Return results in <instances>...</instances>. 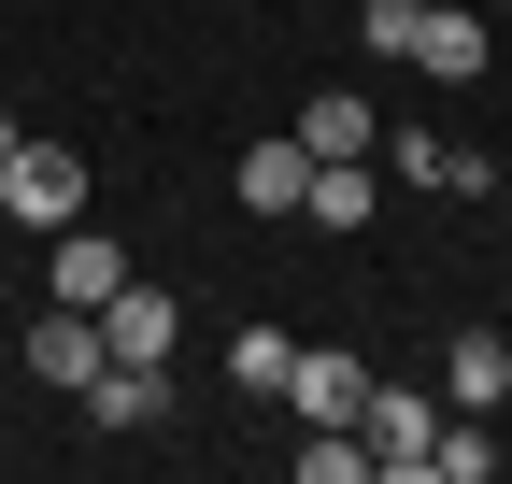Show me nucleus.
I'll return each mask as SVG.
<instances>
[{
    "instance_id": "obj_10",
    "label": "nucleus",
    "mask_w": 512,
    "mask_h": 484,
    "mask_svg": "<svg viewBox=\"0 0 512 484\" xmlns=\"http://www.w3.org/2000/svg\"><path fill=\"white\" fill-rule=\"evenodd\" d=\"M228 186H242V214H299V186H313L299 129H285V143H242V171H228Z\"/></svg>"
},
{
    "instance_id": "obj_8",
    "label": "nucleus",
    "mask_w": 512,
    "mask_h": 484,
    "mask_svg": "<svg viewBox=\"0 0 512 484\" xmlns=\"http://www.w3.org/2000/svg\"><path fill=\"white\" fill-rule=\"evenodd\" d=\"M441 399H456V413H498L512 399V342L498 328H456V342H441Z\"/></svg>"
},
{
    "instance_id": "obj_13",
    "label": "nucleus",
    "mask_w": 512,
    "mask_h": 484,
    "mask_svg": "<svg viewBox=\"0 0 512 484\" xmlns=\"http://www.w3.org/2000/svg\"><path fill=\"white\" fill-rule=\"evenodd\" d=\"M427 470H441V484H484V470H498V428H484V413H441Z\"/></svg>"
},
{
    "instance_id": "obj_11",
    "label": "nucleus",
    "mask_w": 512,
    "mask_h": 484,
    "mask_svg": "<svg viewBox=\"0 0 512 484\" xmlns=\"http://www.w3.org/2000/svg\"><path fill=\"white\" fill-rule=\"evenodd\" d=\"M299 214H313V228H370V214H384V186H370V157H313V186H299Z\"/></svg>"
},
{
    "instance_id": "obj_14",
    "label": "nucleus",
    "mask_w": 512,
    "mask_h": 484,
    "mask_svg": "<svg viewBox=\"0 0 512 484\" xmlns=\"http://www.w3.org/2000/svg\"><path fill=\"white\" fill-rule=\"evenodd\" d=\"M356 470H370L356 428H313V442H299V484H356Z\"/></svg>"
},
{
    "instance_id": "obj_12",
    "label": "nucleus",
    "mask_w": 512,
    "mask_h": 484,
    "mask_svg": "<svg viewBox=\"0 0 512 484\" xmlns=\"http://www.w3.org/2000/svg\"><path fill=\"white\" fill-rule=\"evenodd\" d=\"M285 356H299L285 328H228V385L242 399H285Z\"/></svg>"
},
{
    "instance_id": "obj_7",
    "label": "nucleus",
    "mask_w": 512,
    "mask_h": 484,
    "mask_svg": "<svg viewBox=\"0 0 512 484\" xmlns=\"http://www.w3.org/2000/svg\"><path fill=\"white\" fill-rule=\"evenodd\" d=\"M100 342H114V356H171V342H185V299H171V285H143V271H128V285L100 299Z\"/></svg>"
},
{
    "instance_id": "obj_3",
    "label": "nucleus",
    "mask_w": 512,
    "mask_h": 484,
    "mask_svg": "<svg viewBox=\"0 0 512 484\" xmlns=\"http://www.w3.org/2000/svg\"><path fill=\"white\" fill-rule=\"evenodd\" d=\"M43 285L72 299V314H100V299L128 285V242H114V228H86V214H72V228H43Z\"/></svg>"
},
{
    "instance_id": "obj_4",
    "label": "nucleus",
    "mask_w": 512,
    "mask_h": 484,
    "mask_svg": "<svg viewBox=\"0 0 512 484\" xmlns=\"http://www.w3.org/2000/svg\"><path fill=\"white\" fill-rule=\"evenodd\" d=\"M285 399H299V428H356V399H370V356H342V342L285 356Z\"/></svg>"
},
{
    "instance_id": "obj_15",
    "label": "nucleus",
    "mask_w": 512,
    "mask_h": 484,
    "mask_svg": "<svg viewBox=\"0 0 512 484\" xmlns=\"http://www.w3.org/2000/svg\"><path fill=\"white\" fill-rule=\"evenodd\" d=\"M0 157H15V100H0Z\"/></svg>"
},
{
    "instance_id": "obj_2",
    "label": "nucleus",
    "mask_w": 512,
    "mask_h": 484,
    "mask_svg": "<svg viewBox=\"0 0 512 484\" xmlns=\"http://www.w3.org/2000/svg\"><path fill=\"white\" fill-rule=\"evenodd\" d=\"M484 57H498V29L470 15V0H427V15H413V57H399V72H427V86H484Z\"/></svg>"
},
{
    "instance_id": "obj_5",
    "label": "nucleus",
    "mask_w": 512,
    "mask_h": 484,
    "mask_svg": "<svg viewBox=\"0 0 512 484\" xmlns=\"http://www.w3.org/2000/svg\"><path fill=\"white\" fill-rule=\"evenodd\" d=\"M100 314H72V299H43V328H29V385H57V399H86V371H100Z\"/></svg>"
},
{
    "instance_id": "obj_1",
    "label": "nucleus",
    "mask_w": 512,
    "mask_h": 484,
    "mask_svg": "<svg viewBox=\"0 0 512 484\" xmlns=\"http://www.w3.org/2000/svg\"><path fill=\"white\" fill-rule=\"evenodd\" d=\"M0 214H29V228H72V214H86V157L15 129V157H0Z\"/></svg>"
},
{
    "instance_id": "obj_6",
    "label": "nucleus",
    "mask_w": 512,
    "mask_h": 484,
    "mask_svg": "<svg viewBox=\"0 0 512 484\" xmlns=\"http://www.w3.org/2000/svg\"><path fill=\"white\" fill-rule=\"evenodd\" d=\"M384 171H399V186H427V200H470L484 186V143H456V129H399V143H384Z\"/></svg>"
},
{
    "instance_id": "obj_9",
    "label": "nucleus",
    "mask_w": 512,
    "mask_h": 484,
    "mask_svg": "<svg viewBox=\"0 0 512 484\" xmlns=\"http://www.w3.org/2000/svg\"><path fill=\"white\" fill-rule=\"evenodd\" d=\"M299 157H384V114L342 100V86H313V100H299Z\"/></svg>"
}]
</instances>
